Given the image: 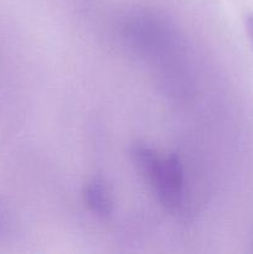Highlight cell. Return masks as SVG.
<instances>
[{
    "label": "cell",
    "mask_w": 253,
    "mask_h": 254,
    "mask_svg": "<svg viewBox=\"0 0 253 254\" xmlns=\"http://www.w3.org/2000/svg\"><path fill=\"white\" fill-rule=\"evenodd\" d=\"M131 156L138 168L153 183L159 200L169 210H176L183 203L184 175L183 166L176 156L159 159L146 146L136 145Z\"/></svg>",
    "instance_id": "cell-1"
},
{
    "label": "cell",
    "mask_w": 253,
    "mask_h": 254,
    "mask_svg": "<svg viewBox=\"0 0 253 254\" xmlns=\"http://www.w3.org/2000/svg\"><path fill=\"white\" fill-rule=\"evenodd\" d=\"M84 202L94 215L107 217L113 211V201L106 184L101 180H92L84 188Z\"/></svg>",
    "instance_id": "cell-2"
},
{
    "label": "cell",
    "mask_w": 253,
    "mask_h": 254,
    "mask_svg": "<svg viewBox=\"0 0 253 254\" xmlns=\"http://www.w3.org/2000/svg\"><path fill=\"white\" fill-rule=\"evenodd\" d=\"M247 27H248V32H250V35H251V39H252V41H253V15L252 16L248 17Z\"/></svg>",
    "instance_id": "cell-3"
},
{
    "label": "cell",
    "mask_w": 253,
    "mask_h": 254,
    "mask_svg": "<svg viewBox=\"0 0 253 254\" xmlns=\"http://www.w3.org/2000/svg\"><path fill=\"white\" fill-rule=\"evenodd\" d=\"M2 218H1V216H0V232H1V230H2Z\"/></svg>",
    "instance_id": "cell-4"
}]
</instances>
